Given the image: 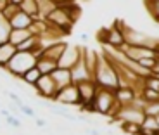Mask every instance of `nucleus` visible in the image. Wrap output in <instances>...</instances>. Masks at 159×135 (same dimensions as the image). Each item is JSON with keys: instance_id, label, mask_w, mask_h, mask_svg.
I'll list each match as a JSON object with an SVG mask.
<instances>
[{"instance_id": "obj_1", "label": "nucleus", "mask_w": 159, "mask_h": 135, "mask_svg": "<svg viewBox=\"0 0 159 135\" xmlns=\"http://www.w3.org/2000/svg\"><path fill=\"white\" fill-rule=\"evenodd\" d=\"M93 83L97 87H104V88H111L116 90L118 88V76H116V69L112 66L111 59L106 57L100 52L97 57V64L93 69Z\"/></svg>"}, {"instance_id": "obj_2", "label": "nucleus", "mask_w": 159, "mask_h": 135, "mask_svg": "<svg viewBox=\"0 0 159 135\" xmlns=\"http://www.w3.org/2000/svg\"><path fill=\"white\" fill-rule=\"evenodd\" d=\"M36 59H38V57L35 56V52H19L17 50L4 69L11 73L14 78H21L30 68H33L36 64Z\"/></svg>"}, {"instance_id": "obj_3", "label": "nucleus", "mask_w": 159, "mask_h": 135, "mask_svg": "<svg viewBox=\"0 0 159 135\" xmlns=\"http://www.w3.org/2000/svg\"><path fill=\"white\" fill-rule=\"evenodd\" d=\"M121 31H123L125 44H128V45H133V47H151V49H157L159 47L157 38H152V36L139 31V30H133V28H130V26H125L123 21H121Z\"/></svg>"}, {"instance_id": "obj_4", "label": "nucleus", "mask_w": 159, "mask_h": 135, "mask_svg": "<svg viewBox=\"0 0 159 135\" xmlns=\"http://www.w3.org/2000/svg\"><path fill=\"white\" fill-rule=\"evenodd\" d=\"M116 97H114V90L111 88H104V87H97L95 88V95H93V111L99 113V114L107 116L111 111L112 104H114Z\"/></svg>"}, {"instance_id": "obj_5", "label": "nucleus", "mask_w": 159, "mask_h": 135, "mask_svg": "<svg viewBox=\"0 0 159 135\" xmlns=\"http://www.w3.org/2000/svg\"><path fill=\"white\" fill-rule=\"evenodd\" d=\"M54 102L59 104H66V106H80V94H78V87L75 83L68 85V87L61 88L56 92L54 95Z\"/></svg>"}, {"instance_id": "obj_6", "label": "nucleus", "mask_w": 159, "mask_h": 135, "mask_svg": "<svg viewBox=\"0 0 159 135\" xmlns=\"http://www.w3.org/2000/svg\"><path fill=\"white\" fill-rule=\"evenodd\" d=\"M81 57V47L78 45H66L64 52L61 54V57L57 59V68H62V69H71Z\"/></svg>"}, {"instance_id": "obj_7", "label": "nucleus", "mask_w": 159, "mask_h": 135, "mask_svg": "<svg viewBox=\"0 0 159 135\" xmlns=\"http://www.w3.org/2000/svg\"><path fill=\"white\" fill-rule=\"evenodd\" d=\"M33 88L36 90V95L38 97H42V99H50V100L54 99V95H56V92H57L56 81L52 80L50 75H42Z\"/></svg>"}, {"instance_id": "obj_8", "label": "nucleus", "mask_w": 159, "mask_h": 135, "mask_svg": "<svg viewBox=\"0 0 159 135\" xmlns=\"http://www.w3.org/2000/svg\"><path fill=\"white\" fill-rule=\"evenodd\" d=\"M69 73H71V81L75 85L81 83V81H88V80H93V76H92V73L88 71V68L85 66L83 59L80 57V61L75 64V66L69 69Z\"/></svg>"}, {"instance_id": "obj_9", "label": "nucleus", "mask_w": 159, "mask_h": 135, "mask_svg": "<svg viewBox=\"0 0 159 135\" xmlns=\"http://www.w3.org/2000/svg\"><path fill=\"white\" fill-rule=\"evenodd\" d=\"M76 87H78V94H80V106H83V104H90L92 100H93L95 88H97V85L93 83V80L81 81V83H78Z\"/></svg>"}, {"instance_id": "obj_10", "label": "nucleus", "mask_w": 159, "mask_h": 135, "mask_svg": "<svg viewBox=\"0 0 159 135\" xmlns=\"http://www.w3.org/2000/svg\"><path fill=\"white\" fill-rule=\"evenodd\" d=\"M31 23H33V17L28 16V14H24L23 11L16 12V14L9 19V26H11V30H26V28H30V24Z\"/></svg>"}, {"instance_id": "obj_11", "label": "nucleus", "mask_w": 159, "mask_h": 135, "mask_svg": "<svg viewBox=\"0 0 159 135\" xmlns=\"http://www.w3.org/2000/svg\"><path fill=\"white\" fill-rule=\"evenodd\" d=\"M52 80L56 81V87L57 90H61V88L68 87V85H71V73H69V69H62V68H56L54 71L50 73Z\"/></svg>"}, {"instance_id": "obj_12", "label": "nucleus", "mask_w": 159, "mask_h": 135, "mask_svg": "<svg viewBox=\"0 0 159 135\" xmlns=\"http://www.w3.org/2000/svg\"><path fill=\"white\" fill-rule=\"evenodd\" d=\"M114 97L121 106H128V104H133L137 94L131 87H118L114 90Z\"/></svg>"}, {"instance_id": "obj_13", "label": "nucleus", "mask_w": 159, "mask_h": 135, "mask_svg": "<svg viewBox=\"0 0 159 135\" xmlns=\"http://www.w3.org/2000/svg\"><path fill=\"white\" fill-rule=\"evenodd\" d=\"M66 45H68V42H66V40H61V42H56V44H52L50 47L43 49L40 56H42V57H47V59H52V61H57V59L61 57V54L64 52Z\"/></svg>"}, {"instance_id": "obj_14", "label": "nucleus", "mask_w": 159, "mask_h": 135, "mask_svg": "<svg viewBox=\"0 0 159 135\" xmlns=\"http://www.w3.org/2000/svg\"><path fill=\"white\" fill-rule=\"evenodd\" d=\"M16 47L12 44H9V42H5V44L0 45V68H5L7 66V63L12 59V56L16 54Z\"/></svg>"}, {"instance_id": "obj_15", "label": "nucleus", "mask_w": 159, "mask_h": 135, "mask_svg": "<svg viewBox=\"0 0 159 135\" xmlns=\"http://www.w3.org/2000/svg\"><path fill=\"white\" fill-rule=\"evenodd\" d=\"M36 69H38L42 75H50L54 69L57 68V61H52V59H47V57H42L40 56L36 59Z\"/></svg>"}, {"instance_id": "obj_16", "label": "nucleus", "mask_w": 159, "mask_h": 135, "mask_svg": "<svg viewBox=\"0 0 159 135\" xmlns=\"http://www.w3.org/2000/svg\"><path fill=\"white\" fill-rule=\"evenodd\" d=\"M30 36H33V35L28 28L26 30H11V33H9V44H12L16 47V45H19L26 38H30Z\"/></svg>"}, {"instance_id": "obj_17", "label": "nucleus", "mask_w": 159, "mask_h": 135, "mask_svg": "<svg viewBox=\"0 0 159 135\" xmlns=\"http://www.w3.org/2000/svg\"><path fill=\"white\" fill-rule=\"evenodd\" d=\"M19 9L24 12V14H28L31 16L33 19H38V5H36V0H23L19 5Z\"/></svg>"}, {"instance_id": "obj_18", "label": "nucleus", "mask_w": 159, "mask_h": 135, "mask_svg": "<svg viewBox=\"0 0 159 135\" xmlns=\"http://www.w3.org/2000/svg\"><path fill=\"white\" fill-rule=\"evenodd\" d=\"M40 76H42V73L36 69V66H33V68H30V69L24 73L23 76H21V80H23L26 85H30V87H35V83L38 81Z\"/></svg>"}, {"instance_id": "obj_19", "label": "nucleus", "mask_w": 159, "mask_h": 135, "mask_svg": "<svg viewBox=\"0 0 159 135\" xmlns=\"http://www.w3.org/2000/svg\"><path fill=\"white\" fill-rule=\"evenodd\" d=\"M140 128L159 132V116H143L142 123H140Z\"/></svg>"}, {"instance_id": "obj_20", "label": "nucleus", "mask_w": 159, "mask_h": 135, "mask_svg": "<svg viewBox=\"0 0 159 135\" xmlns=\"http://www.w3.org/2000/svg\"><path fill=\"white\" fill-rule=\"evenodd\" d=\"M137 97H140L143 102H159V92L157 90H152V88H145V87H143Z\"/></svg>"}, {"instance_id": "obj_21", "label": "nucleus", "mask_w": 159, "mask_h": 135, "mask_svg": "<svg viewBox=\"0 0 159 135\" xmlns=\"http://www.w3.org/2000/svg\"><path fill=\"white\" fill-rule=\"evenodd\" d=\"M9 33H11V26H9V21L2 16L0 12V45L9 42Z\"/></svg>"}, {"instance_id": "obj_22", "label": "nucleus", "mask_w": 159, "mask_h": 135, "mask_svg": "<svg viewBox=\"0 0 159 135\" xmlns=\"http://www.w3.org/2000/svg\"><path fill=\"white\" fill-rule=\"evenodd\" d=\"M142 111L145 116H159V102H143Z\"/></svg>"}, {"instance_id": "obj_23", "label": "nucleus", "mask_w": 159, "mask_h": 135, "mask_svg": "<svg viewBox=\"0 0 159 135\" xmlns=\"http://www.w3.org/2000/svg\"><path fill=\"white\" fill-rule=\"evenodd\" d=\"M118 125L121 127V130H123L126 135H139V132H140V125H137V123L121 121V123H118Z\"/></svg>"}, {"instance_id": "obj_24", "label": "nucleus", "mask_w": 159, "mask_h": 135, "mask_svg": "<svg viewBox=\"0 0 159 135\" xmlns=\"http://www.w3.org/2000/svg\"><path fill=\"white\" fill-rule=\"evenodd\" d=\"M21 9H19V5H14V4H7V5H4V7L0 9V12H2V16L5 17V19H11L16 12H19Z\"/></svg>"}, {"instance_id": "obj_25", "label": "nucleus", "mask_w": 159, "mask_h": 135, "mask_svg": "<svg viewBox=\"0 0 159 135\" xmlns=\"http://www.w3.org/2000/svg\"><path fill=\"white\" fill-rule=\"evenodd\" d=\"M143 87L145 88H152V90H157L159 92V76L154 75H149L143 78Z\"/></svg>"}, {"instance_id": "obj_26", "label": "nucleus", "mask_w": 159, "mask_h": 135, "mask_svg": "<svg viewBox=\"0 0 159 135\" xmlns=\"http://www.w3.org/2000/svg\"><path fill=\"white\" fill-rule=\"evenodd\" d=\"M54 114H59V116H62V118H66V119H69V121H78V116H75V114H71V113H68L66 109H57V107H54V109H50Z\"/></svg>"}, {"instance_id": "obj_27", "label": "nucleus", "mask_w": 159, "mask_h": 135, "mask_svg": "<svg viewBox=\"0 0 159 135\" xmlns=\"http://www.w3.org/2000/svg\"><path fill=\"white\" fill-rule=\"evenodd\" d=\"M5 121H7V125H9V127H12V128H21V119L16 118V116L9 114L7 118H5Z\"/></svg>"}, {"instance_id": "obj_28", "label": "nucleus", "mask_w": 159, "mask_h": 135, "mask_svg": "<svg viewBox=\"0 0 159 135\" xmlns=\"http://www.w3.org/2000/svg\"><path fill=\"white\" fill-rule=\"evenodd\" d=\"M5 94H7V95H9V99H11L12 100V102H14V104H16V106L17 107H21V106H23V100H21V97L19 95H17V94H16V92H5Z\"/></svg>"}, {"instance_id": "obj_29", "label": "nucleus", "mask_w": 159, "mask_h": 135, "mask_svg": "<svg viewBox=\"0 0 159 135\" xmlns=\"http://www.w3.org/2000/svg\"><path fill=\"white\" fill-rule=\"evenodd\" d=\"M19 111L23 113L24 116H28V118H35V111H33L31 106H26V104H23V106L19 107Z\"/></svg>"}, {"instance_id": "obj_30", "label": "nucleus", "mask_w": 159, "mask_h": 135, "mask_svg": "<svg viewBox=\"0 0 159 135\" xmlns=\"http://www.w3.org/2000/svg\"><path fill=\"white\" fill-rule=\"evenodd\" d=\"M139 135H159V132H152V130H143V128H140Z\"/></svg>"}, {"instance_id": "obj_31", "label": "nucleus", "mask_w": 159, "mask_h": 135, "mask_svg": "<svg viewBox=\"0 0 159 135\" xmlns=\"http://www.w3.org/2000/svg\"><path fill=\"white\" fill-rule=\"evenodd\" d=\"M45 125H47V121H45V119H42V118H36V127H38V128H43Z\"/></svg>"}, {"instance_id": "obj_32", "label": "nucleus", "mask_w": 159, "mask_h": 135, "mask_svg": "<svg viewBox=\"0 0 159 135\" xmlns=\"http://www.w3.org/2000/svg\"><path fill=\"white\" fill-rule=\"evenodd\" d=\"M87 133H90V135H102L99 130H93V128H88V130H87Z\"/></svg>"}, {"instance_id": "obj_33", "label": "nucleus", "mask_w": 159, "mask_h": 135, "mask_svg": "<svg viewBox=\"0 0 159 135\" xmlns=\"http://www.w3.org/2000/svg\"><path fill=\"white\" fill-rule=\"evenodd\" d=\"M68 2H75V0H56V7L57 5H62V4H68Z\"/></svg>"}, {"instance_id": "obj_34", "label": "nucleus", "mask_w": 159, "mask_h": 135, "mask_svg": "<svg viewBox=\"0 0 159 135\" xmlns=\"http://www.w3.org/2000/svg\"><path fill=\"white\" fill-rule=\"evenodd\" d=\"M80 38H81V40H88V35H87V33H81V35H80Z\"/></svg>"}]
</instances>
